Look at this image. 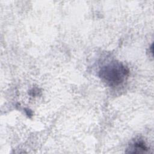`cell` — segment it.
Masks as SVG:
<instances>
[{"instance_id":"cell-1","label":"cell","mask_w":154,"mask_h":154,"mask_svg":"<svg viewBox=\"0 0 154 154\" xmlns=\"http://www.w3.org/2000/svg\"><path fill=\"white\" fill-rule=\"evenodd\" d=\"M128 68L121 63L112 62L99 70V77L110 86H117L123 82L129 75Z\"/></svg>"},{"instance_id":"cell-2","label":"cell","mask_w":154,"mask_h":154,"mask_svg":"<svg viewBox=\"0 0 154 154\" xmlns=\"http://www.w3.org/2000/svg\"><path fill=\"white\" fill-rule=\"evenodd\" d=\"M131 150H133V151H132L131 152L133 153H139V152H144L146 150H147V147L146 146L145 144L142 142V141H136L135 143L133 144L132 146H131Z\"/></svg>"}]
</instances>
